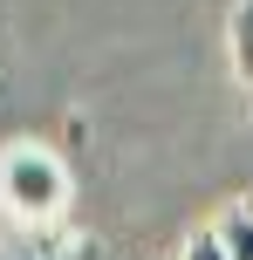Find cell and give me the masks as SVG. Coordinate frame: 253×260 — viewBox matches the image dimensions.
<instances>
[{
  "instance_id": "obj_5",
  "label": "cell",
  "mask_w": 253,
  "mask_h": 260,
  "mask_svg": "<svg viewBox=\"0 0 253 260\" xmlns=\"http://www.w3.org/2000/svg\"><path fill=\"white\" fill-rule=\"evenodd\" d=\"M178 260H226V247H219V233H212V226H199V233L178 247Z\"/></svg>"
},
{
  "instance_id": "obj_4",
  "label": "cell",
  "mask_w": 253,
  "mask_h": 260,
  "mask_svg": "<svg viewBox=\"0 0 253 260\" xmlns=\"http://www.w3.org/2000/svg\"><path fill=\"white\" fill-rule=\"evenodd\" d=\"M0 260H103V253H89L82 240H48V233H34V240H21V247H0Z\"/></svg>"
},
{
  "instance_id": "obj_3",
  "label": "cell",
  "mask_w": 253,
  "mask_h": 260,
  "mask_svg": "<svg viewBox=\"0 0 253 260\" xmlns=\"http://www.w3.org/2000/svg\"><path fill=\"white\" fill-rule=\"evenodd\" d=\"M212 233H219V247H226V260H253V199H233L212 219Z\"/></svg>"
},
{
  "instance_id": "obj_1",
  "label": "cell",
  "mask_w": 253,
  "mask_h": 260,
  "mask_svg": "<svg viewBox=\"0 0 253 260\" xmlns=\"http://www.w3.org/2000/svg\"><path fill=\"white\" fill-rule=\"evenodd\" d=\"M0 206H7L27 233H48V226L62 219V206H68V171H62V157L41 151V144H14V151H0Z\"/></svg>"
},
{
  "instance_id": "obj_2",
  "label": "cell",
  "mask_w": 253,
  "mask_h": 260,
  "mask_svg": "<svg viewBox=\"0 0 253 260\" xmlns=\"http://www.w3.org/2000/svg\"><path fill=\"white\" fill-rule=\"evenodd\" d=\"M226 55H233V76L253 96V0H233V21H226Z\"/></svg>"
}]
</instances>
